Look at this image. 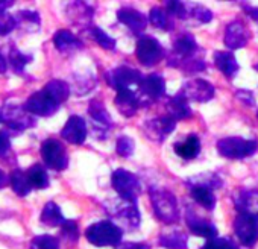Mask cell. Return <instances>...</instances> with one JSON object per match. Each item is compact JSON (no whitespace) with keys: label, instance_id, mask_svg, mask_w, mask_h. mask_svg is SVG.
Wrapping results in <instances>:
<instances>
[{"label":"cell","instance_id":"cell-5","mask_svg":"<svg viewBox=\"0 0 258 249\" xmlns=\"http://www.w3.org/2000/svg\"><path fill=\"white\" fill-rule=\"evenodd\" d=\"M0 123H5L10 130L22 133L28 128H34L37 121L35 117L25 109V106L4 105L0 108Z\"/></svg>","mask_w":258,"mask_h":249},{"label":"cell","instance_id":"cell-22","mask_svg":"<svg viewBox=\"0 0 258 249\" xmlns=\"http://www.w3.org/2000/svg\"><path fill=\"white\" fill-rule=\"evenodd\" d=\"M214 64L226 78H234L238 72V63L232 52H216Z\"/></svg>","mask_w":258,"mask_h":249},{"label":"cell","instance_id":"cell-26","mask_svg":"<svg viewBox=\"0 0 258 249\" xmlns=\"http://www.w3.org/2000/svg\"><path fill=\"white\" fill-rule=\"evenodd\" d=\"M158 241L163 247L167 249H187V235L181 231L163 232Z\"/></svg>","mask_w":258,"mask_h":249},{"label":"cell","instance_id":"cell-20","mask_svg":"<svg viewBox=\"0 0 258 249\" xmlns=\"http://www.w3.org/2000/svg\"><path fill=\"white\" fill-rule=\"evenodd\" d=\"M235 207L240 214H247L258 220V190L243 192L240 198L235 199Z\"/></svg>","mask_w":258,"mask_h":249},{"label":"cell","instance_id":"cell-9","mask_svg":"<svg viewBox=\"0 0 258 249\" xmlns=\"http://www.w3.org/2000/svg\"><path fill=\"white\" fill-rule=\"evenodd\" d=\"M137 58L143 66H155L160 63L164 56V49L160 44V41L151 35H143L137 41V49H136Z\"/></svg>","mask_w":258,"mask_h":249},{"label":"cell","instance_id":"cell-47","mask_svg":"<svg viewBox=\"0 0 258 249\" xmlns=\"http://www.w3.org/2000/svg\"><path fill=\"white\" fill-rule=\"evenodd\" d=\"M11 151V142L7 133L0 131V157L8 155V152Z\"/></svg>","mask_w":258,"mask_h":249},{"label":"cell","instance_id":"cell-55","mask_svg":"<svg viewBox=\"0 0 258 249\" xmlns=\"http://www.w3.org/2000/svg\"><path fill=\"white\" fill-rule=\"evenodd\" d=\"M256 117H258V112H256Z\"/></svg>","mask_w":258,"mask_h":249},{"label":"cell","instance_id":"cell-27","mask_svg":"<svg viewBox=\"0 0 258 249\" xmlns=\"http://www.w3.org/2000/svg\"><path fill=\"white\" fill-rule=\"evenodd\" d=\"M117 217L121 220V223L127 229H136L140 225V213L136 204H127L126 207L120 208V211L117 213Z\"/></svg>","mask_w":258,"mask_h":249},{"label":"cell","instance_id":"cell-50","mask_svg":"<svg viewBox=\"0 0 258 249\" xmlns=\"http://www.w3.org/2000/svg\"><path fill=\"white\" fill-rule=\"evenodd\" d=\"M16 2L13 0H0V11H7L8 8H11Z\"/></svg>","mask_w":258,"mask_h":249},{"label":"cell","instance_id":"cell-10","mask_svg":"<svg viewBox=\"0 0 258 249\" xmlns=\"http://www.w3.org/2000/svg\"><path fill=\"white\" fill-rule=\"evenodd\" d=\"M234 231L241 244L250 247L258 241V220L247 214H238L234 222Z\"/></svg>","mask_w":258,"mask_h":249},{"label":"cell","instance_id":"cell-52","mask_svg":"<svg viewBox=\"0 0 258 249\" xmlns=\"http://www.w3.org/2000/svg\"><path fill=\"white\" fill-rule=\"evenodd\" d=\"M7 67H8V63H7L5 56H4L2 53H0V75L7 72Z\"/></svg>","mask_w":258,"mask_h":249},{"label":"cell","instance_id":"cell-48","mask_svg":"<svg viewBox=\"0 0 258 249\" xmlns=\"http://www.w3.org/2000/svg\"><path fill=\"white\" fill-rule=\"evenodd\" d=\"M237 99L241 102V103H244V105H247V106H252L255 102V99H253V93L252 91H247V90H238L237 91Z\"/></svg>","mask_w":258,"mask_h":249},{"label":"cell","instance_id":"cell-15","mask_svg":"<svg viewBox=\"0 0 258 249\" xmlns=\"http://www.w3.org/2000/svg\"><path fill=\"white\" fill-rule=\"evenodd\" d=\"M117 19L120 23H123L124 26H127L133 32H143L148 26V22L149 19L140 13L139 10H134V8H121L118 10L117 13Z\"/></svg>","mask_w":258,"mask_h":249},{"label":"cell","instance_id":"cell-19","mask_svg":"<svg viewBox=\"0 0 258 249\" xmlns=\"http://www.w3.org/2000/svg\"><path fill=\"white\" fill-rule=\"evenodd\" d=\"M166 108H167L169 117H172L173 120H185V118H190L193 114L191 108L188 105V100L184 97V94L181 91L169 99Z\"/></svg>","mask_w":258,"mask_h":249},{"label":"cell","instance_id":"cell-30","mask_svg":"<svg viewBox=\"0 0 258 249\" xmlns=\"http://www.w3.org/2000/svg\"><path fill=\"white\" fill-rule=\"evenodd\" d=\"M26 175L34 189H47L49 187V182H50L49 175L41 164H34L32 167H29Z\"/></svg>","mask_w":258,"mask_h":249},{"label":"cell","instance_id":"cell-16","mask_svg":"<svg viewBox=\"0 0 258 249\" xmlns=\"http://www.w3.org/2000/svg\"><path fill=\"white\" fill-rule=\"evenodd\" d=\"M185 222H187L188 229L193 234L199 235V237H207V238L211 240V238H216V235H217V228L211 222H208V220L199 217L198 214H195L191 210L187 211Z\"/></svg>","mask_w":258,"mask_h":249},{"label":"cell","instance_id":"cell-17","mask_svg":"<svg viewBox=\"0 0 258 249\" xmlns=\"http://www.w3.org/2000/svg\"><path fill=\"white\" fill-rule=\"evenodd\" d=\"M115 106L121 115L133 117L140 108V99L137 97L134 90H121V91H117Z\"/></svg>","mask_w":258,"mask_h":249},{"label":"cell","instance_id":"cell-32","mask_svg":"<svg viewBox=\"0 0 258 249\" xmlns=\"http://www.w3.org/2000/svg\"><path fill=\"white\" fill-rule=\"evenodd\" d=\"M16 20H17V26L20 25L22 28H25L29 32H37L41 25L40 16L37 11H28V10L20 11L16 17Z\"/></svg>","mask_w":258,"mask_h":249},{"label":"cell","instance_id":"cell-12","mask_svg":"<svg viewBox=\"0 0 258 249\" xmlns=\"http://www.w3.org/2000/svg\"><path fill=\"white\" fill-rule=\"evenodd\" d=\"M181 93L187 100H195V102H208L214 96V87L205 79L196 78L190 79L182 85Z\"/></svg>","mask_w":258,"mask_h":249},{"label":"cell","instance_id":"cell-13","mask_svg":"<svg viewBox=\"0 0 258 249\" xmlns=\"http://www.w3.org/2000/svg\"><path fill=\"white\" fill-rule=\"evenodd\" d=\"M61 137L72 145H82L87 139V125L79 115H72L61 130Z\"/></svg>","mask_w":258,"mask_h":249},{"label":"cell","instance_id":"cell-33","mask_svg":"<svg viewBox=\"0 0 258 249\" xmlns=\"http://www.w3.org/2000/svg\"><path fill=\"white\" fill-rule=\"evenodd\" d=\"M44 90L49 91L59 103L66 102L70 96V87L67 82L61 81V79H52L44 85Z\"/></svg>","mask_w":258,"mask_h":249},{"label":"cell","instance_id":"cell-24","mask_svg":"<svg viewBox=\"0 0 258 249\" xmlns=\"http://www.w3.org/2000/svg\"><path fill=\"white\" fill-rule=\"evenodd\" d=\"M198 49H199V47H198V43H196L195 37L190 35V34H184V35L178 37L176 41L173 43V50H175V53L179 55V56H184V59L193 58V55L196 53Z\"/></svg>","mask_w":258,"mask_h":249},{"label":"cell","instance_id":"cell-34","mask_svg":"<svg viewBox=\"0 0 258 249\" xmlns=\"http://www.w3.org/2000/svg\"><path fill=\"white\" fill-rule=\"evenodd\" d=\"M187 184H188V187L191 189V187H207V189H219V187H222V179L217 176V175H214V173H202V175H199V176H193V178H190L188 181H187Z\"/></svg>","mask_w":258,"mask_h":249},{"label":"cell","instance_id":"cell-41","mask_svg":"<svg viewBox=\"0 0 258 249\" xmlns=\"http://www.w3.org/2000/svg\"><path fill=\"white\" fill-rule=\"evenodd\" d=\"M17 28V20L7 11H0V35L5 37Z\"/></svg>","mask_w":258,"mask_h":249},{"label":"cell","instance_id":"cell-40","mask_svg":"<svg viewBox=\"0 0 258 249\" xmlns=\"http://www.w3.org/2000/svg\"><path fill=\"white\" fill-rule=\"evenodd\" d=\"M91 37L100 47H103L106 50H114L115 49V40L112 37H109L105 31H102L100 28H93L91 29Z\"/></svg>","mask_w":258,"mask_h":249},{"label":"cell","instance_id":"cell-14","mask_svg":"<svg viewBox=\"0 0 258 249\" xmlns=\"http://www.w3.org/2000/svg\"><path fill=\"white\" fill-rule=\"evenodd\" d=\"M250 38V34L246 28V25L240 20H235V22H231L228 26H226V31H225V44L228 49L231 50H235V49H240V47H244L247 44Z\"/></svg>","mask_w":258,"mask_h":249},{"label":"cell","instance_id":"cell-35","mask_svg":"<svg viewBox=\"0 0 258 249\" xmlns=\"http://www.w3.org/2000/svg\"><path fill=\"white\" fill-rule=\"evenodd\" d=\"M32 61V55H25L20 50H17L16 47L11 49L10 52V67L16 72V73H23L25 67Z\"/></svg>","mask_w":258,"mask_h":249},{"label":"cell","instance_id":"cell-29","mask_svg":"<svg viewBox=\"0 0 258 249\" xmlns=\"http://www.w3.org/2000/svg\"><path fill=\"white\" fill-rule=\"evenodd\" d=\"M10 184H11L14 193L22 196V198L28 196L31 193V190H32V185H31V182L28 179V175L23 170H19V169L14 170L10 175Z\"/></svg>","mask_w":258,"mask_h":249},{"label":"cell","instance_id":"cell-49","mask_svg":"<svg viewBox=\"0 0 258 249\" xmlns=\"http://www.w3.org/2000/svg\"><path fill=\"white\" fill-rule=\"evenodd\" d=\"M115 249H151V244H148V243L124 241V243H120Z\"/></svg>","mask_w":258,"mask_h":249},{"label":"cell","instance_id":"cell-54","mask_svg":"<svg viewBox=\"0 0 258 249\" xmlns=\"http://www.w3.org/2000/svg\"><path fill=\"white\" fill-rule=\"evenodd\" d=\"M255 69H256V70H258V64H256V66H255Z\"/></svg>","mask_w":258,"mask_h":249},{"label":"cell","instance_id":"cell-25","mask_svg":"<svg viewBox=\"0 0 258 249\" xmlns=\"http://www.w3.org/2000/svg\"><path fill=\"white\" fill-rule=\"evenodd\" d=\"M40 220H41V223H44L47 226H62V223L66 222L61 208L55 202H47L44 205Z\"/></svg>","mask_w":258,"mask_h":249},{"label":"cell","instance_id":"cell-2","mask_svg":"<svg viewBox=\"0 0 258 249\" xmlns=\"http://www.w3.org/2000/svg\"><path fill=\"white\" fill-rule=\"evenodd\" d=\"M121 228L109 220H102L90 225L85 231L87 240L99 247L103 246H118L121 241Z\"/></svg>","mask_w":258,"mask_h":249},{"label":"cell","instance_id":"cell-1","mask_svg":"<svg viewBox=\"0 0 258 249\" xmlns=\"http://www.w3.org/2000/svg\"><path fill=\"white\" fill-rule=\"evenodd\" d=\"M155 216L164 223H175L179 219V207L175 195L166 189L152 187L149 190Z\"/></svg>","mask_w":258,"mask_h":249},{"label":"cell","instance_id":"cell-45","mask_svg":"<svg viewBox=\"0 0 258 249\" xmlns=\"http://www.w3.org/2000/svg\"><path fill=\"white\" fill-rule=\"evenodd\" d=\"M182 69L187 70V72H202L205 70V63L202 59H198V58H187V59H182Z\"/></svg>","mask_w":258,"mask_h":249},{"label":"cell","instance_id":"cell-3","mask_svg":"<svg viewBox=\"0 0 258 249\" xmlns=\"http://www.w3.org/2000/svg\"><path fill=\"white\" fill-rule=\"evenodd\" d=\"M111 184L123 201H126L127 204H136L142 185L134 173L124 169H117L111 176Z\"/></svg>","mask_w":258,"mask_h":249},{"label":"cell","instance_id":"cell-6","mask_svg":"<svg viewBox=\"0 0 258 249\" xmlns=\"http://www.w3.org/2000/svg\"><path fill=\"white\" fill-rule=\"evenodd\" d=\"M108 85H111L114 90L121 91V90H134V87H140L143 81V75L127 66H120L105 75Z\"/></svg>","mask_w":258,"mask_h":249},{"label":"cell","instance_id":"cell-38","mask_svg":"<svg viewBox=\"0 0 258 249\" xmlns=\"http://www.w3.org/2000/svg\"><path fill=\"white\" fill-rule=\"evenodd\" d=\"M29 249H59V241L52 235H37L31 240Z\"/></svg>","mask_w":258,"mask_h":249},{"label":"cell","instance_id":"cell-8","mask_svg":"<svg viewBox=\"0 0 258 249\" xmlns=\"http://www.w3.org/2000/svg\"><path fill=\"white\" fill-rule=\"evenodd\" d=\"M61 103L44 88L29 96V99L25 103V109L32 115H41V117H50L59 109Z\"/></svg>","mask_w":258,"mask_h":249},{"label":"cell","instance_id":"cell-11","mask_svg":"<svg viewBox=\"0 0 258 249\" xmlns=\"http://www.w3.org/2000/svg\"><path fill=\"white\" fill-rule=\"evenodd\" d=\"M175 128H176V120H173L169 115L157 117L145 123V131H146L148 139L158 142V143L164 142L166 137L175 131Z\"/></svg>","mask_w":258,"mask_h":249},{"label":"cell","instance_id":"cell-4","mask_svg":"<svg viewBox=\"0 0 258 249\" xmlns=\"http://www.w3.org/2000/svg\"><path fill=\"white\" fill-rule=\"evenodd\" d=\"M258 149L255 140H244L240 137H226L217 142V152L229 160H241L250 157Z\"/></svg>","mask_w":258,"mask_h":249},{"label":"cell","instance_id":"cell-53","mask_svg":"<svg viewBox=\"0 0 258 249\" xmlns=\"http://www.w3.org/2000/svg\"><path fill=\"white\" fill-rule=\"evenodd\" d=\"M246 11L249 13V16H250L253 20L258 22V8H249V7H246Z\"/></svg>","mask_w":258,"mask_h":249},{"label":"cell","instance_id":"cell-46","mask_svg":"<svg viewBox=\"0 0 258 249\" xmlns=\"http://www.w3.org/2000/svg\"><path fill=\"white\" fill-rule=\"evenodd\" d=\"M193 16L201 23H210L213 20V13L208 8H205V7H196L193 10Z\"/></svg>","mask_w":258,"mask_h":249},{"label":"cell","instance_id":"cell-43","mask_svg":"<svg viewBox=\"0 0 258 249\" xmlns=\"http://www.w3.org/2000/svg\"><path fill=\"white\" fill-rule=\"evenodd\" d=\"M61 234L62 237L69 241V243H75L79 237V229H78V223L75 220H66L62 223L61 228Z\"/></svg>","mask_w":258,"mask_h":249},{"label":"cell","instance_id":"cell-7","mask_svg":"<svg viewBox=\"0 0 258 249\" xmlns=\"http://www.w3.org/2000/svg\"><path fill=\"white\" fill-rule=\"evenodd\" d=\"M41 158L44 161V164L56 172H61L64 169H67L69 166V155L67 151L64 148V145L56 140V139H47L46 142H43L41 145Z\"/></svg>","mask_w":258,"mask_h":249},{"label":"cell","instance_id":"cell-23","mask_svg":"<svg viewBox=\"0 0 258 249\" xmlns=\"http://www.w3.org/2000/svg\"><path fill=\"white\" fill-rule=\"evenodd\" d=\"M53 44L59 52H70V50L82 49V41L76 38L67 29H61L53 35Z\"/></svg>","mask_w":258,"mask_h":249},{"label":"cell","instance_id":"cell-36","mask_svg":"<svg viewBox=\"0 0 258 249\" xmlns=\"http://www.w3.org/2000/svg\"><path fill=\"white\" fill-rule=\"evenodd\" d=\"M148 19H149V23L154 25L157 29H163V31L170 29V19H169V14H167L164 10L158 8V7H155V8L151 10Z\"/></svg>","mask_w":258,"mask_h":249},{"label":"cell","instance_id":"cell-42","mask_svg":"<svg viewBox=\"0 0 258 249\" xmlns=\"http://www.w3.org/2000/svg\"><path fill=\"white\" fill-rule=\"evenodd\" d=\"M202 249H238V246L231 240V238H225V237H216L208 240Z\"/></svg>","mask_w":258,"mask_h":249},{"label":"cell","instance_id":"cell-18","mask_svg":"<svg viewBox=\"0 0 258 249\" xmlns=\"http://www.w3.org/2000/svg\"><path fill=\"white\" fill-rule=\"evenodd\" d=\"M140 90L145 96H148L152 100H157L166 94V81L161 75L152 73L143 78L140 84Z\"/></svg>","mask_w":258,"mask_h":249},{"label":"cell","instance_id":"cell-28","mask_svg":"<svg viewBox=\"0 0 258 249\" xmlns=\"http://www.w3.org/2000/svg\"><path fill=\"white\" fill-rule=\"evenodd\" d=\"M88 112L91 115V118L94 121H97L99 125H102V127L105 128H111L112 127V120L105 108V105L99 100V99H93L88 105Z\"/></svg>","mask_w":258,"mask_h":249},{"label":"cell","instance_id":"cell-37","mask_svg":"<svg viewBox=\"0 0 258 249\" xmlns=\"http://www.w3.org/2000/svg\"><path fill=\"white\" fill-rule=\"evenodd\" d=\"M69 14H78L75 17V22H79V19L82 22H90L93 17V8L88 7L85 2H73L69 7Z\"/></svg>","mask_w":258,"mask_h":249},{"label":"cell","instance_id":"cell-21","mask_svg":"<svg viewBox=\"0 0 258 249\" xmlns=\"http://www.w3.org/2000/svg\"><path fill=\"white\" fill-rule=\"evenodd\" d=\"M175 152L182 160H193L201 152V140L196 134H190L184 142L175 143Z\"/></svg>","mask_w":258,"mask_h":249},{"label":"cell","instance_id":"cell-31","mask_svg":"<svg viewBox=\"0 0 258 249\" xmlns=\"http://www.w3.org/2000/svg\"><path fill=\"white\" fill-rule=\"evenodd\" d=\"M190 195L199 205H202L207 210H213L216 207V196H214L213 190H210L207 187H191Z\"/></svg>","mask_w":258,"mask_h":249},{"label":"cell","instance_id":"cell-44","mask_svg":"<svg viewBox=\"0 0 258 249\" xmlns=\"http://www.w3.org/2000/svg\"><path fill=\"white\" fill-rule=\"evenodd\" d=\"M166 8H167L169 16H175L181 19L187 17V10L182 2H166Z\"/></svg>","mask_w":258,"mask_h":249},{"label":"cell","instance_id":"cell-39","mask_svg":"<svg viewBox=\"0 0 258 249\" xmlns=\"http://www.w3.org/2000/svg\"><path fill=\"white\" fill-rule=\"evenodd\" d=\"M115 151L123 158L131 157L134 154V151H136V142H134V139H131L129 136H120L117 139V143H115Z\"/></svg>","mask_w":258,"mask_h":249},{"label":"cell","instance_id":"cell-51","mask_svg":"<svg viewBox=\"0 0 258 249\" xmlns=\"http://www.w3.org/2000/svg\"><path fill=\"white\" fill-rule=\"evenodd\" d=\"M8 181H10V178H8V175L0 169V189H4L7 184H8Z\"/></svg>","mask_w":258,"mask_h":249}]
</instances>
